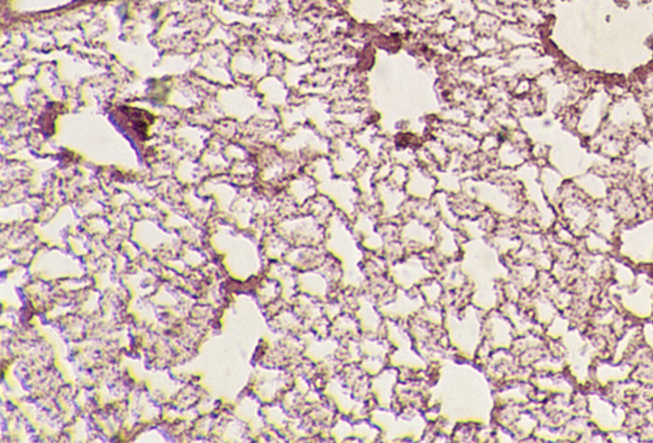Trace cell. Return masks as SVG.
Returning <instances> with one entry per match:
<instances>
[{
    "instance_id": "6da1fadb",
    "label": "cell",
    "mask_w": 653,
    "mask_h": 443,
    "mask_svg": "<svg viewBox=\"0 0 653 443\" xmlns=\"http://www.w3.org/2000/svg\"><path fill=\"white\" fill-rule=\"evenodd\" d=\"M648 0H621V3H623L625 6H640V4H645Z\"/></svg>"
},
{
    "instance_id": "7a4b0ae2",
    "label": "cell",
    "mask_w": 653,
    "mask_h": 443,
    "mask_svg": "<svg viewBox=\"0 0 653 443\" xmlns=\"http://www.w3.org/2000/svg\"><path fill=\"white\" fill-rule=\"evenodd\" d=\"M648 126L651 127V130L653 131V116L648 118Z\"/></svg>"
}]
</instances>
